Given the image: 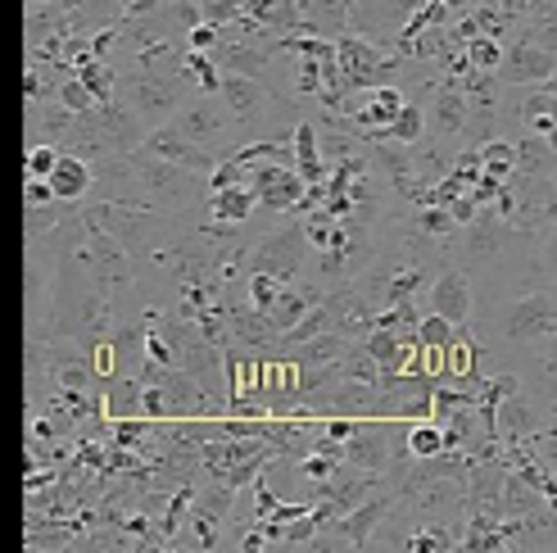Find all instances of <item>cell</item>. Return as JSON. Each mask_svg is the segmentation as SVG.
Here are the masks:
<instances>
[{
	"label": "cell",
	"instance_id": "ab89813d",
	"mask_svg": "<svg viewBox=\"0 0 557 553\" xmlns=\"http://www.w3.org/2000/svg\"><path fill=\"white\" fill-rule=\"evenodd\" d=\"M544 87H548V91H557V73H553V82H544Z\"/></svg>",
	"mask_w": 557,
	"mask_h": 553
},
{
	"label": "cell",
	"instance_id": "4dcf8cb0",
	"mask_svg": "<svg viewBox=\"0 0 557 553\" xmlns=\"http://www.w3.org/2000/svg\"><path fill=\"white\" fill-rule=\"evenodd\" d=\"M525 445H535V458L548 467V472H557V427H548V431H535Z\"/></svg>",
	"mask_w": 557,
	"mask_h": 553
},
{
	"label": "cell",
	"instance_id": "5bb4252c",
	"mask_svg": "<svg viewBox=\"0 0 557 553\" xmlns=\"http://www.w3.org/2000/svg\"><path fill=\"white\" fill-rule=\"evenodd\" d=\"M213 54V64L222 73H240V77H263L268 73V46H259L255 37H218V46L209 50Z\"/></svg>",
	"mask_w": 557,
	"mask_h": 553
},
{
	"label": "cell",
	"instance_id": "1f68e13d",
	"mask_svg": "<svg viewBox=\"0 0 557 553\" xmlns=\"http://www.w3.org/2000/svg\"><path fill=\"white\" fill-rule=\"evenodd\" d=\"M276 276H268V272H249V304H255V309H268L272 304V295H276Z\"/></svg>",
	"mask_w": 557,
	"mask_h": 553
},
{
	"label": "cell",
	"instance_id": "484cf974",
	"mask_svg": "<svg viewBox=\"0 0 557 553\" xmlns=\"http://www.w3.org/2000/svg\"><path fill=\"white\" fill-rule=\"evenodd\" d=\"M186 73H190V82L200 87L205 96H213L218 87H222V69L213 64V54H205V50H190L186 54Z\"/></svg>",
	"mask_w": 557,
	"mask_h": 553
},
{
	"label": "cell",
	"instance_id": "2e32d148",
	"mask_svg": "<svg viewBox=\"0 0 557 553\" xmlns=\"http://www.w3.org/2000/svg\"><path fill=\"white\" fill-rule=\"evenodd\" d=\"M494 427H498V440H504V445H521V440L535 435V413H531V404H525L521 391H512L504 404L494 408Z\"/></svg>",
	"mask_w": 557,
	"mask_h": 553
},
{
	"label": "cell",
	"instance_id": "ac0fdd59",
	"mask_svg": "<svg viewBox=\"0 0 557 553\" xmlns=\"http://www.w3.org/2000/svg\"><path fill=\"white\" fill-rule=\"evenodd\" d=\"M309 309H313V295H309V291H299L295 282H282L263 314H268V322L286 336L290 327H299V322H304V314H309Z\"/></svg>",
	"mask_w": 557,
	"mask_h": 553
},
{
	"label": "cell",
	"instance_id": "6da1fadb",
	"mask_svg": "<svg viewBox=\"0 0 557 553\" xmlns=\"http://www.w3.org/2000/svg\"><path fill=\"white\" fill-rule=\"evenodd\" d=\"M336 64H341V73H345L349 96H354V91L385 87L399 60H385V50H381L376 41H368L363 33H354V27H349L345 37H336Z\"/></svg>",
	"mask_w": 557,
	"mask_h": 553
},
{
	"label": "cell",
	"instance_id": "e0dca14e",
	"mask_svg": "<svg viewBox=\"0 0 557 553\" xmlns=\"http://www.w3.org/2000/svg\"><path fill=\"white\" fill-rule=\"evenodd\" d=\"M255 191L249 186H222V191H209V218H213V228H236L245 223L249 213H255Z\"/></svg>",
	"mask_w": 557,
	"mask_h": 553
},
{
	"label": "cell",
	"instance_id": "d590c367",
	"mask_svg": "<svg viewBox=\"0 0 557 553\" xmlns=\"http://www.w3.org/2000/svg\"><path fill=\"white\" fill-rule=\"evenodd\" d=\"M54 163H60V159H54V150H37L33 155V173H50Z\"/></svg>",
	"mask_w": 557,
	"mask_h": 553
},
{
	"label": "cell",
	"instance_id": "74e56055",
	"mask_svg": "<svg viewBox=\"0 0 557 553\" xmlns=\"http://www.w3.org/2000/svg\"><path fill=\"white\" fill-rule=\"evenodd\" d=\"M96 368H100V372L114 368V349H109V345H100V354H96Z\"/></svg>",
	"mask_w": 557,
	"mask_h": 553
},
{
	"label": "cell",
	"instance_id": "52a82bcc",
	"mask_svg": "<svg viewBox=\"0 0 557 553\" xmlns=\"http://www.w3.org/2000/svg\"><path fill=\"white\" fill-rule=\"evenodd\" d=\"M508 341L531 345V341H557V295H525L508 309Z\"/></svg>",
	"mask_w": 557,
	"mask_h": 553
},
{
	"label": "cell",
	"instance_id": "277c9868",
	"mask_svg": "<svg viewBox=\"0 0 557 553\" xmlns=\"http://www.w3.org/2000/svg\"><path fill=\"white\" fill-rule=\"evenodd\" d=\"M417 10L422 0H354V33H363L376 46H395Z\"/></svg>",
	"mask_w": 557,
	"mask_h": 553
},
{
	"label": "cell",
	"instance_id": "ffe728a7",
	"mask_svg": "<svg viewBox=\"0 0 557 553\" xmlns=\"http://www.w3.org/2000/svg\"><path fill=\"white\" fill-rule=\"evenodd\" d=\"M404 450H408V458H435L454 445H449V431H444L435 418H422V422L404 427Z\"/></svg>",
	"mask_w": 557,
	"mask_h": 553
},
{
	"label": "cell",
	"instance_id": "83f0119b",
	"mask_svg": "<svg viewBox=\"0 0 557 553\" xmlns=\"http://www.w3.org/2000/svg\"><path fill=\"white\" fill-rule=\"evenodd\" d=\"M454 232H458V223H454L449 209H444V205H422V236L444 241V236H454Z\"/></svg>",
	"mask_w": 557,
	"mask_h": 553
},
{
	"label": "cell",
	"instance_id": "5b68a950",
	"mask_svg": "<svg viewBox=\"0 0 557 553\" xmlns=\"http://www.w3.org/2000/svg\"><path fill=\"white\" fill-rule=\"evenodd\" d=\"M186 142H195V146H205V150H213L218 155V146L227 142V132H232V109L222 105V96L213 91V96H200V100H190L182 114H177V123H173Z\"/></svg>",
	"mask_w": 557,
	"mask_h": 553
},
{
	"label": "cell",
	"instance_id": "f35d334b",
	"mask_svg": "<svg viewBox=\"0 0 557 553\" xmlns=\"http://www.w3.org/2000/svg\"><path fill=\"white\" fill-rule=\"evenodd\" d=\"M82 91H87V87H69V105H73V109L87 105V96H82Z\"/></svg>",
	"mask_w": 557,
	"mask_h": 553
},
{
	"label": "cell",
	"instance_id": "4fadbf2b",
	"mask_svg": "<svg viewBox=\"0 0 557 553\" xmlns=\"http://www.w3.org/2000/svg\"><path fill=\"white\" fill-rule=\"evenodd\" d=\"M222 105L232 109V119L249 123L255 127L263 119V109H268V91L259 87V77H240V73H222V87H218Z\"/></svg>",
	"mask_w": 557,
	"mask_h": 553
},
{
	"label": "cell",
	"instance_id": "d6986e66",
	"mask_svg": "<svg viewBox=\"0 0 557 553\" xmlns=\"http://www.w3.org/2000/svg\"><path fill=\"white\" fill-rule=\"evenodd\" d=\"M481 372H476V341L467 336V327L454 331V341L444 345V381H462L471 385Z\"/></svg>",
	"mask_w": 557,
	"mask_h": 553
},
{
	"label": "cell",
	"instance_id": "d6a6232c",
	"mask_svg": "<svg viewBox=\"0 0 557 553\" xmlns=\"http://www.w3.org/2000/svg\"><path fill=\"white\" fill-rule=\"evenodd\" d=\"M218 37H222L218 23H195V27H190V50H205V54H209V50L218 46Z\"/></svg>",
	"mask_w": 557,
	"mask_h": 553
},
{
	"label": "cell",
	"instance_id": "8992f818",
	"mask_svg": "<svg viewBox=\"0 0 557 553\" xmlns=\"http://www.w3.org/2000/svg\"><path fill=\"white\" fill-rule=\"evenodd\" d=\"M249 191H255V205L259 209H272V213H295L299 200H304V177L295 173V163H259L255 169V182H249Z\"/></svg>",
	"mask_w": 557,
	"mask_h": 553
},
{
	"label": "cell",
	"instance_id": "7402d4cb",
	"mask_svg": "<svg viewBox=\"0 0 557 553\" xmlns=\"http://www.w3.org/2000/svg\"><path fill=\"white\" fill-rule=\"evenodd\" d=\"M385 136H389V142H399V146H422L426 142V114H422V105L404 100V109L389 119Z\"/></svg>",
	"mask_w": 557,
	"mask_h": 553
},
{
	"label": "cell",
	"instance_id": "ba28073f",
	"mask_svg": "<svg viewBox=\"0 0 557 553\" xmlns=\"http://www.w3.org/2000/svg\"><path fill=\"white\" fill-rule=\"evenodd\" d=\"M426 127L440 136V142H462V132H467V91H462V77H444L440 87H435Z\"/></svg>",
	"mask_w": 557,
	"mask_h": 553
},
{
	"label": "cell",
	"instance_id": "7a4b0ae2",
	"mask_svg": "<svg viewBox=\"0 0 557 553\" xmlns=\"http://www.w3.org/2000/svg\"><path fill=\"white\" fill-rule=\"evenodd\" d=\"M304 250H309V236H304V213H299V223H290L282 232L272 228L255 245V255H249V272H268V276H276V282H295V272L304 263Z\"/></svg>",
	"mask_w": 557,
	"mask_h": 553
},
{
	"label": "cell",
	"instance_id": "8d00e7d4",
	"mask_svg": "<svg viewBox=\"0 0 557 553\" xmlns=\"http://www.w3.org/2000/svg\"><path fill=\"white\" fill-rule=\"evenodd\" d=\"M87 87H91L96 96H104V91H109V73H87Z\"/></svg>",
	"mask_w": 557,
	"mask_h": 553
},
{
	"label": "cell",
	"instance_id": "9a60e30c",
	"mask_svg": "<svg viewBox=\"0 0 557 553\" xmlns=\"http://www.w3.org/2000/svg\"><path fill=\"white\" fill-rule=\"evenodd\" d=\"M290 146H295V173L304 177V186H322L331 169H326V159H322V150H318V127H313L309 119L295 123Z\"/></svg>",
	"mask_w": 557,
	"mask_h": 553
},
{
	"label": "cell",
	"instance_id": "836d02e7",
	"mask_svg": "<svg viewBox=\"0 0 557 553\" xmlns=\"http://www.w3.org/2000/svg\"><path fill=\"white\" fill-rule=\"evenodd\" d=\"M141 408H146V418H169V400H163V391H159V381L150 385V391L141 395Z\"/></svg>",
	"mask_w": 557,
	"mask_h": 553
},
{
	"label": "cell",
	"instance_id": "8fae6325",
	"mask_svg": "<svg viewBox=\"0 0 557 553\" xmlns=\"http://www.w3.org/2000/svg\"><path fill=\"white\" fill-rule=\"evenodd\" d=\"M431 314L449 318L454 327H467V318H471V282H467L462 268H444L435 276V286H431Z\"/></svg>",
	"mask_w": 557,
	"mask_h": 553
},
{
	"label": "cell",
	"instance_id": "e575fe53",
	"mask_svg": "<svg viewBox=\"0 0 557 553\" xmlns=\"http://www.w3.org/2000/svg\"><path fill=\"white\" fill-rule=\"evenodd\" d=\"M544 268L557 276V223H553V232L544 236Z\"/></svg>",
	"mask_w": 557,
	"mask_h": 553
},
{
	"label": "cell",
	"instance_id": "4316f807",
	"mask_svg": "<svg viewBox=\"0 0 557 553\" xmlns=\"http://www.w3.org/2000/svg\"><path fill=\"white\" fill-rule=\"evenodd\" d=\"M454 322L449 318H440V314H426L422 322H417V345H435V349H444L454 341Z\"/></svg>",
	"mask_w": 557,
	"mask_h": 553
},
{
	"label": "cell",
	"instance_id": "cb8c5ba5",
	"mask_svg": "<svg viewBox=\"0 0 557 553\" xmlns=\"http://www.w3.org/2000/svg\"><path fill=\"white\" fill-rule=\"evenodd\" d=\"M50 182H54V196L73 200V196H82V191H87V169H82L77 159H60V163L50 169Z\"/></svg>",
	"mask_w": 557,
	"mask_h": 553
},
{
	"label": "cell",
	"instance_id": "f546056e",
	"mask_svg": "<svg viewBox=\"0 0 557 553\" xmlns=\"http://www.w3.org/2000/svg\"><path fill=\"white\" fill-rule=\"evenodd\" d=\"M454 544H458V540L444 536L440 527H422V531L408 536V549H412V553H444V549H454Z\"/></svg>",
	"mask_w": 557,
	"mask_h": 553
},
{
	"label": "cell",
	"instance_id": "7c38bea8",
	"mask_svg": "<svg viewBox=\"0 0 557 553\" xmlns=\"http://www.w3.org/2000/svg\"><path fill=\"white\" fill-rule=\"evenodd\" d=\"M304 33L336 41L354 27V0H299Z\"/></svg>",
	"mask_w": 557,
	"mask_h": 553
},
{
	"label": "cell",
	"instance_id": "d4e9b609",
	"mask_svg": "<svg viewBox=\"0 0 557 553\" xmlns=\"http://www.w3.org/2000/svg\"><path fill=\"white\" fill-rule=\"evenodd\" d=\"M462 54H467V69L494 73L498 60H504V41H498V37H471V41L462 46Z\"/></svg>",
	"mask_w": 557,
	"mask_h": 553
},
{
	"label": "cell",
	"instance_id": "30bf717a",
	"mask_svg": "<svg viewBox=\"0 0 557 553\" xmlns=\"http://www.w3.org/2000/svg\"><path fill=\"white\" fill-rule=\"evenodd\" d=\"M150 150H154L163 163H173V169H186V173H195V177H209V173H213V163H218L213 150L186 142L177 127H159V132L150 136Z\"/></svg>",
	"mask_w": 557,
	"mask_h": 553
},
{
	"label": "cell",
	"instance_id": "f1b7e54d",
	"mask_svg": "<svg viewBox=\"0 0 557 553\" xmlns=\"http://www.w3.org/2000/svg\"><path fill=\"white\" fill-rule=\"evenodd\" d=\"M322 91V64L309 60V54H299L295 64V96H318Z\"/></svg>",
	"mask_w": 557,
	"mask_h": 553
},
{
	"label": "cell",
	"instance_id": "9c48e42d",
	"mask_svg": "<svg viewBox=\"0 0 557 553\" xmlns=\"http://www.w3.org/2000/svg\"><path fill=\"white\" fill-rule=\"evenodd\" d=\"M385 508H389V494H368L363 504H354L349 513L331 517L336 536L322 540V544H341V549H363V544H372V527L385 517Z\"/></svg>",
	"mask_w": 557,
	"mask_h": 553
},
{
	"label": "cell",
	"instance_id": "3957f363",
	"mask_svg": "<svg viewBox=\"0 0 557 553\" xmlns=\"http://www.w3.org/2000/svg\"><path fill=\"white\" fill-rule=\"evenodd\" d=\"M553 73H557V54L531 41L525 33L512 46H504V60L494 69V77L504 87H544V82H553Z\"/></svg>",
	"mask_w": 557,
	"mask_h": 553
},
{
	"label": "cell",
	"instance_id": "603a6c76",
	"mask_svg": "<svg viewBox=\"0 0 557 553\" xmlns=\"http://www.w3.org/2000/svg\"><path fill=\"white\" fill-rule=\"evenodd\" d=\"M553 163H557L553 146L544 142V136H535V132H531V142L517 146V173H521V177H548Z\"/></svg>",
	"mask_w": 557,
	"mask_h": 553
},
{
	"label": "cell",
	"instance_id": "60d3db41",
	"mask_svg": "<svg viewBox=\"0 0 557 553\" xmlns=\"http://www.w3.org/2000/svg\"><path fill=\"white\" fill-rule=\"evenodd\" d=\"M553 427H557V404H553Z\"/></svg>",
	"mask_w": 557,
	"mask_h": 553
},
{
	"label": "cell",
	"instance_id": "44dd1931",
	"mask_svg": "<svg viewBox=\"0 0 557 553\" xmlns=\"http://www.w3.org/2000/svg\"><path fill=\"white\" fill-rule=\"evenodd\" d=\"M476 155H481L485 182H512V173H517V146L512 142H481Z\"/></svg>",
	"mask_w": 557,
	"mask_h": 553
}]
</instances>
